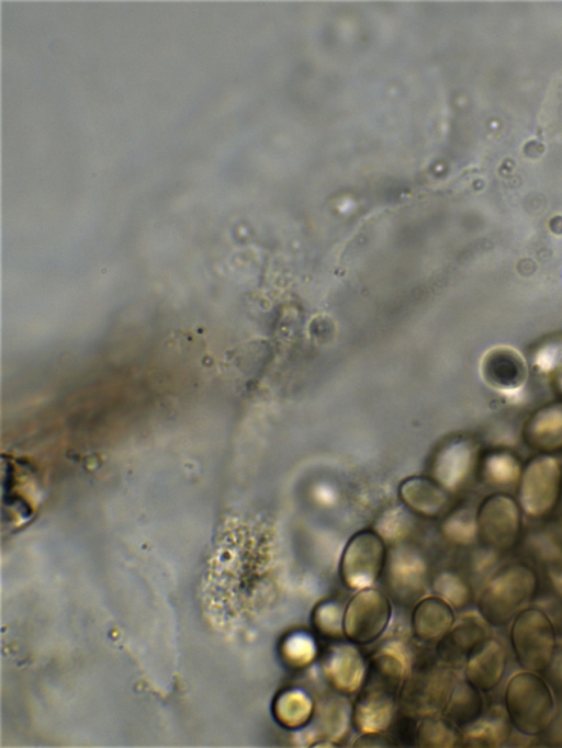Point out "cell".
I'll list each match as a JSON object with an SVG mask.
<instances>
[{"mask_svg":"<svg viewBox=\"0 0 562 748\" xmlns=\"http://www.w3.org/2000/svg\"><path fill=\"white\" fill-rule=\"evenodd\" d=\"M383 547L371 533L357 535L347 547L341 565L345 583L353 589L369 587L379 576Z\"/></svg>","mask_w":562,"mask_h":748,"instance_id":"6","label":"cell"},{"mask_svg":"<svg viewBox=\"0 0 562 748\" xmlns=\"http://www.w3.org/2000/svg\"><path fill=\"white\" fill-rule=\"evenodd\" d=\"M450 721L428 719L420 727L419 734L424 741L431 746H451L457 740L456 732Z\"/></svg>","mask_w":562,"mask_h":748,"instance_id":"17","label":"cell"},{"mask_svg":"<svg viewBox=\"0 0 562 748\" xmlns=\"http://www.w3.org/2000/svg\"><path fill=\"white\" fill-rule=\"evenodd\" d=\"M537 576L524 565H512L495 574L479 598L477 608L491 625L509 623L536 596Z\"/></svg>","mask_w":562,"mask_h":748,"instance_id":"3","label":"cell"},{"mask_svg":"<svg viewBox=\"0 0 562 748\" xmlns=\"http://www.w3.org/2000/svg\"><path fill=\"white\" fill-rule=\"evenodd\" d=\"M324 671L329 682L342 692H353L360 688L366 675L360 653L347 644L336 645L329 650Z\"/></svg>","mask_w":562,"mask_h":748,"instance_id":"10","label":"cell"},{"mask_svg":"<svg viewBox=\"0 0 562 748\" xmlns=\"http://www.w3.org/2000/svg\"><path fill=\"white\" fill-rule=\"evenodd\" d=\"M485 622L468 616L451 627L438 643L437 653L441 660L452 665L467 661L471 653L491 637Z\"/></svg>","mask_w":562,"mask_h":748,"instance_id":"8","label":"cell"},{"mask_svg":"<svg viewBox=\"0 0 562 748\" xmlns=\"http://www.w3.org/2000/svg\"><path fill=\"white\" fill-rule=\"evenodd\" d=\"M548 737L552 744H562V699L557 713L548 728Z\"/></svg>","mask_w":562,"mask_h":748,"instance_id":"19","label":"cell"},{"mask_svg":"<svg viewBox=\"0 0 562 748\" xmlns=\"http://www.w3.org/2000/svg\"><path fill=\"white\" fill-rule=\"evenodd\" d=\"M479 522L482 533L491 544L507 547L517 535L519 515L513 501L493 498L482 507Z\"/></svg>","mask_w":562,"mask_h":748,"instance_id":"9","label":"cell"},{"mask_svg":"<svg viewBox=\"0 0 562 748\" xmlns=\"http://www.w3.org/2000/svg\"><path fill=\"white\" fill-rule=\"evenodd\" d=\"M481 692L468 681L456 685L445 705V715L448 721L457 726L465 727L477 721L484 709Z\"/></svg>","mask_w":562,"mask_h":748,"instance_id":"14","label":"cell"},{"mask_svg":"<svg viewBox=\"0 0 562 748\" xmlns=\"http://www.w3.org/2000/svg\"><path fill=\"white\" fill-rule=\"evenodd\" d=\"M504 704L512 725L527 736L547 732L555 713L550 685L537 672L528 670L512 676L505 688Z\"/></svg>","mask_w":562,"mask_h":748,"instance_id":"2","label":"cell"},{"mask_svg":"<svg viewBox=\"0 0 562 748\" xmlns=\"http://www.w3.org/2000/svg\"><path fill=\"white\" fill-rule=\"evenodd\" d=\"M510 725L505 707L493 706L485 716L468 726L464 741L474 747H497L506 741Z\"/></svg>","mask_w":562,"mask_h":748,"instance_id":"13","label":"cell"},{"mask_svg":"<svg viewBox=\"0 0 562 748\" xmlns=\"http://www.w3.org/2000/svg\"><path fill=\"white\" fill-rule=\"evenodd\" d=\"M344 612L336 601L319 602L312 613L314 628L324 637H340L344 634Z\"/></svg>","mask_w":562,"mask_h":748,"instance_id":"16","label":"cell"},{"mask_svg":"<svg viewBox=\"0 0 562 748\" xmlns=\"http://www.w3.org/2000/svg\"><path fill=\"white\" fill-rule=\"evenodd\" d=\"M405 667L394 653L383 651L371 661L353 707L355 724L363 734H376L391 723Z\"/></svg>","mask_w":562,"mask_h":748,"instance_id":"1","label":"cell"},{"mask_svg":"<svg viewBox=\"0 0 562 748\" xmlns=\"http://www.w3.org/2000/svg\"><path fill=\"white\" fill-rule=\"evenodd\" d=\"M507 665L504 646L488 637L467 659L465 679L482 692L495 689L503 679Z\"/></svg>","mask_w":562,"mask_h":748,"instance_id":"7","label":"cell"},{"mask_svg":"<svg viewBox=\"0 0 562 748\" xmlns=\"http://www.w3.org/2000/svg\"><path fill=\"white\" fill-rule=\"evenodd\" d=\"M551 581L554 591L559 596V598L562 600V564L551 571Z\"/></svg>","mask_w":562,"mask_h":748,"instance_id":"20","label":"cell"},{"mask_svg":"<svg viewBox=\"0 0 562 748\" xmlns=\"http://www.w3.org/2000/svg\"><path fill=\"white\" fill-rule=\"evenodd\" d=\"M412 623L415 634L424 641L441 638L453 625L451 605L440 597H428L414 609Z\"/></svg>","mask_w":562,"mask_h":748,"instance_id":"11","label":"cell"},{"mask_svg":"<svg viewBox=\"0 0 562 748\" xmlns=\"http://www.w3.org/2000/svg\"><path fill=\"white\" fill-rule=\"evenodd\" d=\"M313 712V699L300 688H286L280 691L272 704L276 721L289 729L305 726L311 721Z\"/></svg>","mask_w":562,"mask_h":748,"instance_id":"12","label":"cell"},{"mask_svg":"<svg viewBox=\"0 0 562 748\" xmlns=\"http://www.w3.org/2000/svg\"><path fill=\"white\" fill-rule=\"evenodd\" d=\"M436 589L442 599L457 608L465 605L470 599L467 585L451 575L441 577L436 583Z\"/></svg>","mask_w":562,"mask_h":748,"instance_id":"18","label":"cell"},{"mask_svg":"<svg viewBox=\"0 0 562 748\" xmlns=\"http://www.w3.org/2000/svg\"><path fill=\"white\" fill-rule=\"evenodd\" d=\"M282 660L292 668L308 666L317 655V645L314 637L305 631H295L288 634L279 648Z\"/></svg>","mask_w":562,"mask_h":748,"instance_id":"15","label":"cell"},{"mask_svg":"<svg viewBox=\"0 0 562 748\" xmlns=\"http://www.w3.org/2000/svg\"><path fill=\"white\" fill-rule=\"evenodd\" d=\"M389 599L375 589L357 593L344 612V634L358 645L375 641L385 631L391 619Z\"/></svg>","mask_w":562,"mask_h":748,"instance_id":"5","label":"cell"},{"mask_svg":"<svg viewBox=\"0 0 562 748\" xmlns=\"http://www.w3.org/2000/svg\"><path fill=\"white\" fill-rule=\"evenodd\" d=\"M510 644L518 664L528 671L546 672L554 656L557 637L550 617L541 610L527 608L515 617Z\"/></svg>","mask_w":562,"mask_h":748,"instance_id":"4","label":"cell"}]
</instances>
